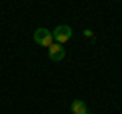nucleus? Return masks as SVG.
<instances>
[{"label":"nucleus","mask_w":122,"mask_h":114,"mask_svg":"<svg viewBox=\"0 0 122 114\" xmlns=\"http://www.w3.org/2000/svg\"><path fill=\"white\" fill-rule=\"evenodd\" d=\"M51 35H53V41H55V43L65 45L67 41L71 39L73 31H71V26H69V25H59V26H55V29L51 31Z\"/></svg>","instance_id":"1"},{"label":"nucleus","mask_w":122,"mask_h":114,"mask_svg":"<svg viewBox=\"0 0 122 114\" xmlns=\"http://www.w3.org/2000/svg\"><path fill=\"white\" fill-rule=\"evenodd\" d=\"M35 43H37V45H41V47H45V49H49L53 43H55V41H53L51 31L41 26V29H37V31H35Z\"/></svg>","instance_id":"2"},{"label":"nucleus","mask_w":122,"mask_h":114,"mask_svg":"<svg viewBox=\"0 0 122 114\" xmlns=\"http://www.w3.org/2000/svg\"><path fill=\"white\" fill-rule=\"evenodd\" d=\"M47 55H49L51 61H63V59H65V49H63V45L53 43L51 47L47 49Z\"/></svg>","instance_id":"3"},{"label":"nucleus","mask_w":122,"mask_h":114,"mask_svg":"<svg viewBox=\"0 0 122 114\" xmlns=\"http://www.w3.org/2000/svg\"><path fill=\"white\" fill-rule=\"evenodd\" d=\"M71 114H90L87 104L83 100H73L71 102Z\"/></svg>","instance_id":"4"},{"label":"nucleus","mask_w":122,"mask_h":114,"mask_svg":"<svg viewBox=\"0 0 122 114\" xmlns=\"http://www.w3.org/2000/svg\"><path fill=\"white\" fill-rule=\"evenodd\" d=\"M83 37H87V39H90V37H94V33H92L90 29H86V31H83Z\"/></svg>","instance_id":"5"}]
</instances>
